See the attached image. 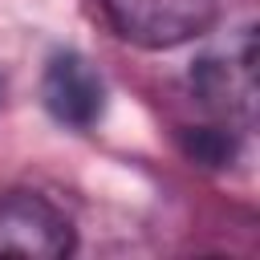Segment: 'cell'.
Wrapping results in <instances>:
<instances>
[{
    "label": "cell",
    "instance_id": "1",
    "mask_svg": "<svg viewBox=\"0 0 260 260\" xmlns=\"http://www.w3.org/2000/svg\"><path fill=\"white\" fill-rule=\"evenodd\" d=\"M102 8L114 32L138 49L187 45L219 16V0H102Z\"/></svg>",
    "mask_w": 260,
    "mask_h": 260
},
{
    "label": "cell",
    "instance_id": "3",
    "mask_svg": "<svg viewBox=\"0 0 260 260\" xmlns=\"http://www.w3.org/2000/svg\"><path fill=\"white\" fill-rule=\"evenodd\" d=\"M73 252L69 215L37 191H4L0 195V256H32L61 260Z\"/></svg>",
    "mask_w": 260,
    "mask_h": 260
},
{
    "label": "cell",
    "instance_id": "4",
    "mask_svg": "<svg viewBox=\"0 0 260 260\" xmlns=\"http://www.w3.org/2000/svg\"><path fill=\"white\" fill-rule=\"evenodd\" d=\"M41 98H45V110L61 126L89 130L106 110V81L81 53H57L45 65Z\"/></svg>",
    "mask_w": 260,
    "mask_h": 260
},
{
    "label": "cell",
    "instance_id": "2",
    "mask_svg": "<svg viewBox=\"0 0 260 260\" xmlns=\"http://www.w3.org/2000/svg\"><path fill=\"white\" fill-rule=\"evenodd\" d=\"M191 85L207 110L228 118V126H248L256 118V32L244 28L236 41H228V49L199 57Z\"/></svg>",
    "mask_w": 260,
    "mask_h": 260
},
{
    "label": "cell",
    "instance_id": "5",
    "mask_svg": "<svg viewBox=\"0 0 260 260\" xmlns=\"http://www.w3.org/2000/svg\"><path fill=\"white\" fill-rule=\"evenodd\" d=\"M183 150L203 167H223L236 158V138L223 126H199V130L191 126V130H183Z\"/></svg>",
    "mask_w": 260,
    "mask_h": 260
}]
</instances>
